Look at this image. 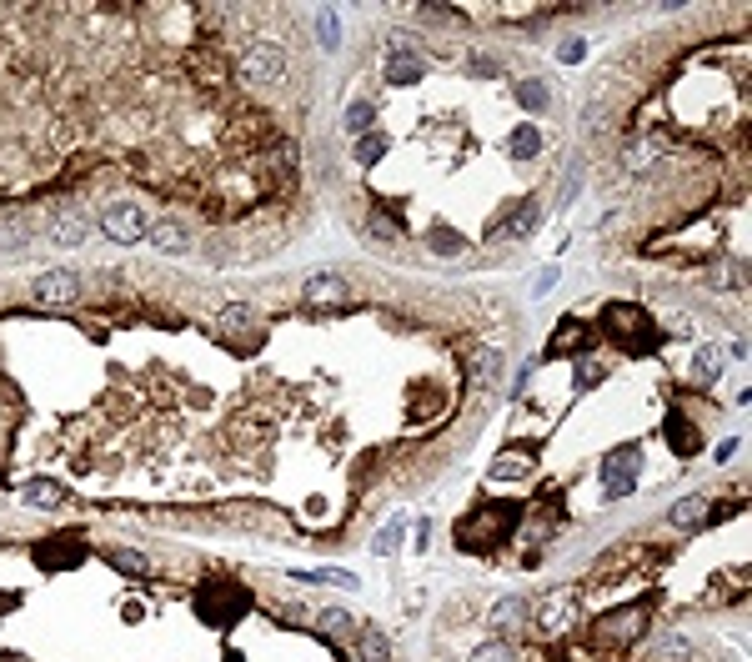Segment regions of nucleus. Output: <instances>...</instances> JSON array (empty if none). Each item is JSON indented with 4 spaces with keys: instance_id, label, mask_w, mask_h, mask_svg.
I'll return each mask as SVG.
<instances>
[{
    "instance_id": "obj_1",
    "label": "nucleus",
    "mask_w": 752,
    "mask_h": 662,
    "mask_svg": "<svg viewBox=\"0 0 752 662\" xmlns=\"http://www.w3.org/2000/svg\"><path fill=\"white\" fill-rule=\"evenodd\" d=\"M522 517H527V502H482V507H472V512L457 517L452 542L462 552H492V547L512 542V532L522 527Z\"/></svg>"
},
{
    "instance_id": "obj_2",
    "label": "nucleus",
    "mask_w": 752,
    "mask_h": 662,
    "mask_svg": "<svg viewBox=\"0 0 752 662\" xmlns=\"http://www.w3.org/2000/svg\"><path fill=\"white\" fill-rule=\"evenodd\" d=\"M251 612V587L246 582H231V577H211L196 587V617L216 632L236 627L241 617Z\"/></svg>"
},
{
    "instance_id": "obj_3",
    "label": "nucleus",
    "mask_w": 752,
    "mask_h": 662,
    "mask_svg": "<svg viewBox=\"0 0 752 662\" xmlns=\"http://www.w3.org/2000/svg\"><path fill=\"white\" fill-rule=\"evenodd\" d=\"M647 622H652V597H632V602H622L592 622V642L597 647H637Z\"/></svg>"
},
{
    "instance_id": "obj_4",
    "label": "nucleus",
    "mask_w": 752,
    "mask_h": 662,
    "mask_svg": "<svg viewBox=\"0 0 752 662\" xmlns=\"http://www.w3.org/2000/svg\"><path fill=\"white\" fill-rule=\"evenodd\" d=\"M602 337L617 342V347H627V352H642V347H657V342H662L637 301H607V306H602Z\"/></svg>"
},
{
    "instance_id": "obj_5",
    "label": "nucleus",
    "mask_w": 752,
    "mask_h": 662,
    "mask_svg": "<svg viewBox=\"0 0 752 662\" xmlns=\"http://www.w3.org/2000/svg\"><path fill=\"white\" fill-rule=\"evenodd\" d=\"M151 226H156V216H151L141 201H131V196L106 201L101 216H96V231H106L116 246H141V241L151 236Z\"/></svg>"
},
{
    "instance_id": "obj_6",
    "label": "nucleus",
    "mask_w": 752,
    "mask_h": 662,
    "mask_svg": "<svg viewBox=\"0 0 752 662\" xmlns=\"http://www.w3.org/2000/svg\"><path fill=\"white\" fill-rule=\"evenodd\" d=\"M642 462H647L642 442H622V447H612V452L602 457V467H597V477H602V497H607V502L632 497V492L642 487Z\"/></svg>"
},
{
    "instance_id": "obj_7",
    "label": "nucleus",
    "mask_w": 752,
    "mask_h": 662,
    "mask_svg": "<svg viewBox=\"0 0 752 662\" xmlns=\"http://www.w3.org/2000/svg\"><path fill=\"white\" fill-rule=\"evenodd\" d=\"M286 76H291V56H286L281 46H271V41L251 46V51L236 61V81H241L246 91H276Z\"/></svg>"
},
{
    "instance_id": "obj_8",
    "label": "nucleus",
    "mask_w": 752,
    "mask_h": 662,
    "mask_svg": "<svg viewBox=\"0 0 752 662\" xmlns=\"http://www.w3.org/2000/svg\"><path fill=\"white\" fill-rule=\"evenodd\" d=\"M31 296H36L41 306H51V311H76V306L86 301V281H81L76 271H66V266H51V271H41V276L31 281Z\"/></svg>"
},
{
    "instance_id": "obj_9",
    "label": "nucleus",
    "mask_w": 752,
    "mask_h": 662,
    "mask_svg": "<svg viewBox=\"0 0 752 662\" xmlns=\"http://www.w3.org/2000/svg\"><path fill=\"white\" fill-rule=\"evenodd\" d=\"M31 557L41 572H66V567H81L91 557V542H86V532H56V537L36 542Z\"/></svg>"
},
{
    "instance_id": "obj_10",
    "label": "nucleus",
    "mask_w": 752,
    "mask_h": 662,
    "mask_svg": "<svg viewBox=\"0 0 752 662\" xmlns=\"http://www.w3.org/2000/svg\"><path fill=\"white\" fill-rule=\"evenodd\" d=\"M301 301H306L311 311H346V306L356 301V291H351V281H346L341 271H311V276L301 281Z\"/></svg>"
},
{
    "instance_id": "obj_11",
    "label": "nucleus",
    "mask_w": 752,
    "mask_h": 662,
    "mask_svg": "<svg viewBox=\"0 0 752 662\" xmlns=\"http://www.w3.org/2000/svg\"><path fill=\"white\" fill-rule=\"evenodd\" d=\"M532 622H537V632L547 637V642H557V637H567L572 627H577V592H562V587H552L537 607H532Z\"/></svg>"
},
{
    "instance_id": "obj_12",
    "label": "nucleus",
    "mask_w": 752,
    "mask_h": 662,
    "mask_svg": "<svg viewBox=\"0 0 752 662\" xmlns=\"http://www.w3.org/2000/svg\"><path fill=\"white\" fill-rule=\"evenodd\" d=\"M91 236H96V216H91L86 206H66V211H56V216L46 221V241H51L56 251H81Z\"/></svg>"
},
{
    "instance_id": "obj_13",
    "label": "nucleus",
    "mask_w": 752,
    "mask_h": 662,
    "mask_svg": "<svg viewBox=\"0 0 752 662\" xmlns=\"http://www.w3.org/2000/svg\"><path fill=\"white\" fill-rule=\"evenodd\" d=\"M356 231H361L366 241H376V246H397V241H407V221H402V211L387 206V201H371V206L361 211Z\"/></svg>"
},
{
    "instance_id": "obj_14",
    "label": "nucleus",
    "mask_w": 752,
    "mask_h": 662,
    "mask_svg": "<svg viewBox=\"0 0 752 662\" xmlns=\"http://www.w3.org/2000/svg\"><path fill=\"white\" fill-rule=\"evenodd\" d=\"M527 622H532V597H522V592L497 597L492 612H487V627H492L497 637H507V642H512V632H527Z\"/></svg>"
},
{
    "instance_id": "obj_15",
    "label": "nucleus",
    "mask_w": 752,
    "mask_h": 662,
    "mask_svg": "<svg viewBox=\"0 0 752 662\" xmlns=\"http://www.w3.org/2000/svg\"><path fill=\"white\" fill-rule=\"evenodd\" d=\"M382 76H387V86H417V81L427 76V56H422L417 46L397 41V46L387 51V61H382Z\"/></svg>"
},
{
    "instance_id": "obj_16",
    "label": "nucleus",
    "mask_w": 752,
    "mask_h": 662,
    "mask_svg": "<svg viewBox=\"0 0 752 662\" xmlns=\"http://www.w3.org/2000/svg\"><path fill=\"white\" fill-rule=\"evenodd\" d=\"M146 241H151L161 256H186V251L196 246V231H191V221H181V216H161Z\"/></svg>"
},
{
    "instance_id": "obj_17",
    "label": "nucleus",
    "mask_w": 752,
    "mask_h": 662,
    "mask_svg": "<svg viewBox=\"0 0 752 662\" xmlns=\"http://www.w3.org/2000/svg\"><path fill=\"white\" fill-rule=\"evenodd\" d=\"M657 156H662V136H627V141H622V171H627V176L652 171Z\"/></svg>"
},
{
    "instance_id": "obj_18",
    "label": "nucleus",
    "mask_w": 752,
    "mask_h": 662,
    "mask_svg": "<svg viewBox=\"0 0 752 662\" xmlns=\"http://www.w3.org/2000/svg\"><path fill=\"white\" fill-rule=\"evenodd\" d=\"M537 221H542V201H537V196H527V201H517V206H512L507 226H497V231H492V241H522V236H532V231H537Z\"/></svg>"
},
{
    "instance_id": "obj_19",
    "label": "nucleus",
    "mask_w": 752,
    "mask_h": 662,
    "mask_svg": "<svg viewBox=\"0 0 752 662\" xmlns=\"http://www.w3.org/2000/svg\"><path fill=\"white\" fill-rule=\"evenodd\" d=\"M662 432H667V447H672V457H697L702 452V437H697V422L692 417H682V412H667V422H662Z\"/></svg>"
},
{
    "instance_id": "obj_20",
    "label": "nucleus",
    "mask_w": 752,
    "mask_h": 662,
    "mask_svg": "<svg viewBox=\"0 0 752 662\" xmlns=\"http://www.w3.org/2000/svg\"><path fill=\"white\" fill-rule=\"evenodd\" d=\"M226 342H236V337H246V331L256 326V301H226L221 311H216V321H211Z\"/></svg>"
},
{
    "instance_id": "obj_21",
    "label": "nucleus",
    "mask_w": 752,
    "mask_h": 662,
    "mask_svg": "<svg viewBox=\"0 0 752 662\" xmlns=\"http://www.w3.org/2000/svg\"><path fill=\"white\" fill-rule=\"evenodd\" d=\"M21 502H26L31 512H61V507H66V487H61L56 477H31V482L21 487Z\"/></svg>"
},
{
    "instance_id": "obj_22",
    "label": "nucleus",
    "mask_w": 752,
    "mask_h": 662,
    "mask_svg": "<svg viewBox=\"0 0 752 662\" xmlns=\"http://www.w3.org/2000/svg\"><path fill=\"white\" fill-rule=\"evenodd\" d=\"M537 467V447H507V452H497V462L487 467V477L492 482H512V477H527Z\"/></svg>"
},
{
    "instance_id": "obj_23",
    "label": "nucleus",
    "mask_w": 752,
    "mask_h": 662,
    "mask_svg": "<svg viewBox=\"0 0 752 662\" xmlns=\"http://www.w3.org/2000/svg\"><path fill=\"white\" fill-rule=\"evenodd\" d=\"M707 507H712V497L692 492V497H682V502L667 507V522H672L677 532H702V527H707Z\"/></svg>"
},
{
    "instance_id": "obj_24",
    "label": "nucleus",
    "mask_w": 752,
    "mask_h": 662,
    "mask_svg": "<svg viewBox=\"0 0 752 662\" xmlns=\"http://www.w3.org/2000/svg\"><path fill=\"white\" fill-rule=\"evenodd\" d=\"M687 657H692V647L682 632H657L647 647H637V662H687Z\"/></svg>"
},
{
    "instance_id": "obj_25",
    "label": "nucleus",
    "mask_w": 752,
    "mask_h": 662,
    "mask_svg": "<svg viewBox=\"0 0 752 662\" xmlns=\"http://www.w3.org/2000/svg\"><path fill=\"white\" fill-rule=\"evenodd\" d=\"M587 347H592V331L577 321V316H567V321H557V331H552V347H547V357H562V352H582L587 357Z\"/></svg>"
},
{
    "instance_id": "obj_26",
    "label": "nucleus",
    "mask_w": 752,
    "mask_h": 662,
    "mask_svg": "<svg viewBox=\"0 0 752 662\" xmlns=\"http://www.w3.org/2000/svg\"><path fill=\"white\" fill-rule=\"evenodd\" d=\"M722 372H727L722 347H717V342H697V352H692V377H697V387H717Z\"/></svg>"
},
{
    "instance_id": "obj_27",
    "label": "nucleus",
    "mask_w": 752,
    "mask_h": 662,
    "mask_svg": "<svg viewBox=\"0 0 752 662\" xmlns=\"http://www.w3.org/2000/svg\"><path fill=\"white\" fill-rule=\"evenodd\" d=\"M387 156H392V136H387V131H366V136H356V141H351V161H356L361 171L382 166Z\"/></svg>"
},
{
    "instance_id": "obj_28",
    "label": "nucleus",
    "mask_w": 752,
    "mask_h": 662,
    "mask_svg": "<svg viewBox=\"0 0 752 662\" xmlns=\"http://www.w3.org/2000/svg\"><path fill=\"white\" fill-rule=\"evenodd\" d=\"M101 557H106V567L121 572V577H141V582H146V577L156 572V562H151L146 552H136V547H106Z\"/></svg>"
},
{
    "instance_id": "obj_29",
    "label": "nucleus",
    "mask_w": 752,
    "mask_h": 662,
    "mask_svg": "<svg viewBox=\"0 0 752 662\" xmlns=\"http://www.w3.org/2000/svg\"><path fill=\"white\" fill-rule=\"evenodd\" d=\"M356 657L361 662H392V637L376 622H361L356 627Z\"/></svg>"
},
{
    "instance_id": "obj_30",
    "label": "nucleus",
    "mask_w": 752,
    "mask_h": 662,
    "mask_svg": "<svg viewBox=\"0 0 752 662\" xmlns=\"http://www.w3.org/2000/svg\"><path fill=\"white\" fill-rule=\"evenodd\" d=\"M26 246H31V216L0 211V251H26Z\"/></svg>"
},
{
    "instance_id": "obj_31",
    "label": "nucleus",
    "mask_w": 752,
    "mask_h": 662,
    "mask_svg": "<svg viewBox=\"0 0 752 662\" xmlns=\"http://www.w3.org/2000/svg\"><path fill=\"white\" fill-rule=\"evenodd\" d=\"M341 126H346V136H351V141H356V136H366V131L376 126V101H371V96H351V101H346Z\"/></svg>"
},
{
    "instance_id": "obj_32",
    "label": "nucleus",
    "mask_w": 752,
    "mask_h": 662,
    "mask_svg": "<svg viewBox=\"0 0 752 662\" xmlns=\"http://www.w3.org/2000/svg\"><path fill=\"white\" fill-rule=\"evenodd\" d=\"M472 377H477L482 387H497V382H502V352H497L492 342L472 347Z\"/></svg>"
},
{
    "instance_id": "obj_33",
    "label": "nucleus",
    "mask_w": 752,
    "mask_h": 662,
    "mask_svg": "<svg viewBox=\"0 0 752 662\" xmlns=\"http://www.w3.org/2000/svg\"><path fill=\"white\" fill-rule=\"evenodd\" d=\"M402 542H407V517H392L382 532L371 537V557H397V552H402Z\"/></svg>"
},
{
    "instance_id": "obj_34",
    "label": "nucleus",
    "mask_w": 752,
    "mask_h": 662,
    "mask_svg": "<svg viewBox=\"0 0 752 662\" xmlns=\"http://www.w3.org/2000/svg\"><path fill=\"white\" fill-rule=\"evenodd\" d=\"M507 156H512V161H537V156H542V131H537V126H517V131L507 136Z\"/></svg>"
},
{
    "instance_id": "obj_35",
    "label": "nucleus",
    "mask_w": 752,
    "mask_h": 662,
    "mask_svg": "<svg viewBox=\"0 0 752 662\" xmlns=\"http://www.w3.org/2000/svg\"><path fill=\"white\" fill-rule=\"evenodd\" d=\"M291 582H321V587H361V577L356 572H346V567H316V572H291Z\"/></svg>"
},
{
    "instance_id": "obj_36",
    "label": "nucleus",
    "mask_w": 752,
    "mask_h": 662,
    "mask_svg": "<svg viewBox=\"0 0 752 662\" xmlns=\"http://www.w3.org/2000/svg\"><path fill=\"white\" fill-rule=\"evenodd\" d=\"M517 101H522L527 111H537V116H542V111L552 106V86H547L542 76H527V81H517Z\"/></svg>"
},
{
    "instance_id": "obj_37",
    "label": "nucleus",
    "mask_w": 752,
    "mask_h": 662,
    "mask_svg": "<svg viewBox=\"0 0 752 662\" xmlns=\"http://www.w3.org/2000/svg\"><path fill=\"white\" fill-rule=\"evenodd\" d=\"M427 251H437V256H462V251H467V236L452 231V226H432V231H427Z\"/></svg>"
},
{
    "instance_id": "obj_38",
    "label": "nucleus",
    "mask_w": 752,
    "mask_h": 662,
    "mask_svg": "<svg viewBox=\"0 0 752 662\" xmlns=\"http://www.w3.org/2000/svg\"><path fill=\"white\" fill-rule=\"evenodd\" d=\"M467 662H517V647L507 637H492V642H477Z\"/></svg>"
},
{
    "instance_id": "obj_39",
    "label": "nucleus",
    "mask_w": 752,
    "mask_h": 662,
    "mask_svg": "<svg viewBox=\"0 0 752 662\" xmlns=\"http://www.w3.org/2000/svg\"><path fill=\"white\" fill-rule=\"evenodd\" d=\"M316 41H321L326 51H336V46H341V16H336L331 6H321V11H316Z\"/></svg>"
},
{
    "instance_id": "obj_40",
    "label": "nucleus",
    "mask_w": 752,
    "mask_h": 662,
    "mask_svg": "<svg viewBox=\"0 0 752 662\" xmlns=\"http://www.w3.org/2000/svg\"><path fill=\"white\" fill-rule=\"evenodd\" d=\"M602 382H607V367L592 362V357H582V362H577V392H592V387H602Z\"/></svg>"
},
{
    "instance_id": "obj_41",
    "label": "nucleus",
    "mask_w": 752,
    "mask_h": 662,
    "mask_svg": "<svg viewBox=\"0 0 752 662\" xmlns=\"http://www.w3.org/2000/svg\"><path fill=\"white\" fill-rule=\"evenodd\" d=\"M316 622H321V632H331V637H346V632H356V622H351L341 607H321V617H316Z\"/></svg>"
},
{
    "instance_id": "obj_42",
    "label": "nucleus",
    "mask_w": 752,
    "mask_h": 662,
    "mask_svg": "<svg viewBox=\"0 0 752 662\" xmlns=\"http://www.w3.org/2000/svg\"><path fill=\"white\" fill-rule=\"evenodd\" d=\"M587 56V41L582 36H562V46H557V61H567V66H577Z\"/></svg>"
},
{
    "instance_id": "obj_43",
    "label": "nucleus",
    "mask_w": 752,
    "mask_h": 662,
    "mask_svg": "<svg viewBox=\"0 0 752 662\" xmlns=\"http://www.w3.org/2000/svg\"><path fill=\"white\" fill-rule=\"evenodd\" d=\"M707 281H712V286H722V291H727V286H737V271H732V266H727V261H722V266H707Z\"/></svg>"
},
{
    "instance_id": "obj_44",
    "label": "nucleus",
    "mask_w": 752,
    "mask_h": 662,
    "mask_svg": "<svg viewBox=\"0 0 752 662\" xmlns=\"http://www.w3.org/2000/svg\"><path fill=\"white\" fill-rule=\"evenodd\" d=\"M732 452H737V437H727V442H717V452H712V462H717V467H722V462H727V457H732Z\"/></svg>"
},
{
    "instance_id": "obj_45",
    "label": "nucleus",
    "mask_w": 752,
    "mask_h": 662,
    "mask_svg": "<svg viewBox=\"0 0 752 662\" xmlns=\"http://www.w3.org/2000/svg\"><path fill=\"white\" fill-rule=\"evenodd\" d=\"M557 276H562V271H557V266H547V271H542V276H537V296H542V291H547V286H552V281H557Z\"/></svg>"
},
{
    "instance_id": "obj_46",
    "label": "nucleus",
    "mask_w": 752,
    "mask_h": 662,
    "mask_svg": "<svg viewBox=\"0 0 752 662\" xmlns=\"http://www.w3.org/2000/svg\"><path fill=\"white\" fill-rule=\"evenodd\" d=\"M121 612H126V622H141V617H146V607H141V602H126Z\"/></svg>"
}]
</instances>
